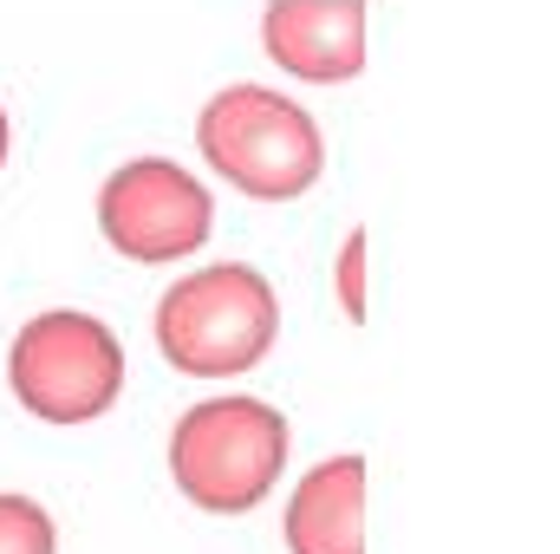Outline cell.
Instances as JSON below:
<instances>
[{"label": "cell", "instance_id": "obj_7", "mask_svg": "<svg viewBox=\"0 0 560 554\" xmlns=\"http://www.w3.org/2000/svg\"><path fill=\"white\" fill-rule=\"evenodd\" d=\"M287 554H365V457L313 463L287 496Z\"/></svg>", "mask_w": 560, "mask_h": 554}, {"label": "cell", "instance_id": "obj_4", "mask_svg": "<svg viewBox=\"0 0 560 554\" xmlns=\"http://www.w3.org/2000/svg\"><path fill=\"white\" fill-rule=\"evenodd\" d=\"M7 392L46 424H92L125 392V346L98 313H33L7 346Z\"/></svg>", "mask_w": 560, "mask_h": 554}, {"label": "cell", "instance_id": "obj_10", "mask_svg": "<svg viewBox=\"0 0 560 554\" xmlns=\"http://www.w3.org/2000/svg\"><path fill=\"white\" fill-rule=\"evenodd\" d=\"M7 150H13V125H7V112H0V163H7Z\"/></svg>", "mask_w": 560, "mask_h": 554}, {"label": "cell", "instance_id": "obj_6", "mask_svg": "<svg viewBox=\"0 0 560 554\" xmlns=\"http://www.w3.org/2000/svg\"><path fill=\"white\" fill-rule=\"evenodd\" d=\"M261 53L287 79L346 85L365 72V0H268Z\"/></svg>", "mask_w": 560, "mask_h": 554}, {"label": "cell", "instance_id": "obj_8", "mask_svg": "<svg viewBox=\"0 0 560 554\" xmlns=\"http://www.w3.org/2000/svg\"><path fill=\"white\" fill-rule=\"evenodd\" d=\"M52 549H59L52 516H46L33 496L0 489V554H52Z\"/></svg>", "mask_w": 560, "mask_h": 554}, {"label": "cell", "instance_id": "obj_3", "mask_svg": "<svg viewBox=\"0 0 560 554\" xmlns=\"http://www.w3.org/2000/svg\"><path fill=\"white\" fill-rule=\"evenodd\" d=\"M287 470V417L268 399H202L170 424V483L209 516H248Z\"/></svg>", "mask_w": 560, "mask_h": 554}, {"label": "cell", "instance_id": "obj_5", "mask_svg": "<svg viewBox=\"0 0 560 554\" xmlns=\"http://www.w3.org/2000/svg\"><path fill=\"white\" fill-rule=\"evenodd\" d=\"M98 229H105V242L118 255L156 268V262H183V255L209 249L215 203H209V189L183 163H170V157H131L98 189Z\"/></svg>", "mask_w": 560, "mask_h": 554}, {"label": "cell", "instance_id": "obj_2", "mask_svg": "<svg viewBox=\"0 0 560 554\" xmlns=\"http://www.w3.org/2000/svg\"><path fill=\"white\" fill-rule=\"evenodd\" d=\"M196 150L229 189H242L255 203H293L326 170V138H319L313 112L268 85L215 92L196 118Z\"/></svg>", "mask_w": 560, "mask_h": 554}, {"label": "cell", "instance_id": "obj_1", "mask_svg": "<svg viewBox=\"0 0 560 554\" xmlns=\"http://www.w3.org/2000/svg\"><path fill=\"white\" fill-rule=\"evenodd\" d=\"M280 300L275 280L248 262H215L183 275L156 300V346L189 379H235L275 353Z\"/></svg>", "mask_w": 560, "mask_h": 554}, {"label": "cell", "instance_id": "obj_9", "mask_svg": "<svg viewBox=\"0 0 560 554\" xmlns=\"http://www.w3.org/2000/svg\"><path fill=\"white\" fill-rule=\"evenodd\" d=\"M339 307L346 320H365V229H352L339 249Z\"/></svg>", "mask_w": 560, "mask_h": 554}]
</instances>
